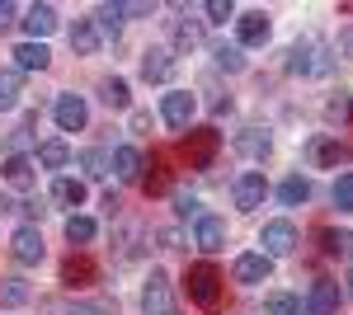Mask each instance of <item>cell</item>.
<instances>
[{"label": "cell", "instance_id": "obj_12", "mask_svg": "<svg viewBox=\"0 0 353 315\" xmlns=\"http://www.w3.org/2000/svg\"><path fill=\"white\" fill-rule=\"evenodd\" d=\"M269 278H273V259H269V254L254 250V254H241V259H236V283L259 287V283H269Z\"/></svg>", "mask_w": 353, "mask_h": 315}, {"label": "cell", "instance_id": "obj_31", "mask_svg": "<svg viewBox=\"0 0 353 315\" xmlns=\"http://www.w3.org/2000/svg\"><path fill=\"white\" fill-rule=\"evenodd\" d=\"M24 301H28L24 278H0V306H24Z\"/></svg>", "mask_w": 353, "mask_h": 315}, {"label": "cell", "instance_id": "obj_16", "mask_svg": "<svg viewBox=\"0 0 353 315\" xmlns=\"http://www.w3.org/2000/svg\"><path fill=\"white\" fill-rule=\"evenodd\" d=\"M24 28H28V43H43L48 33H57V10L52 5H28Z\"/></svg>", "mask_w": 353, "mask_h": 315}, {"label": "cell", "instance_id": "obj_15", "mask_svg": "<svg viewBox=\"0 0 353 315\" xmlns=\"http://www.w3.org/2000/svg\"><path fill=\"white\" fill-rule=\"evenodd\" d=\"M170 71H174V57H170V48H146V52H141V80L161 85V80H170Z\"/></svg>", "mask_w": 353, "mask_h": 315}, {"label": "cell", "instance_id": "obj_39", "mask_svg": "<svg viewBox=\"0 0 353 315\" xmlns=\"http://www.w3.org/2000/svg\"><path fill=\"white\" fill-rule=\"evenodd\" d=\"M81 165H85V174H104V156H99V151H85Z\"/></svg>", "mask_w": 353, "mask_h": 315}, {"label": "cell", "instance_id": "obj_36", "mask_svg": "<svg viewBox=\"0 0 353 315\" xmlns=\"http://www.w3.org/2000/svg\"><path fill=\"white\" fill-rule=\"evenodd\" d=\"M334 207L353 212V174H339V179H334Z\"/></svg>", "mask_w": 353, "mask_h": 315}, {"label": "cell", "instance_id": "obj_42", "mask_svg": "<svg viewBox=\"0 0 353 315\" xmlns=\"http://www.w3.org/2000/svg\"><path fill=\"white\" fill-rule=\"evenodd\" d=\"M344 296H353V268H349V278H344Z\"/></svg>", "mask_w": 353, "mask_h": 315}, {"label": "cell", "instance_id": "obj_24", "mask_svg": "<svg viewBox=\"0 0 353 315\" xmlns=\"http://www.w3.org/2000/svg\"><path fill=\"white\" fill-rule=\"evenodd\" d=\"M306 198H311V179H301V174H288L278 184V203H288V207H301Z\"/></svg>", "mask_w": 353, "mask_h": 315}, {"label": "cell", "instance_id": "obj_23", "mask_svg": "<svg viewBox=\"0 0 353 315\" xmlns=\"http://www.w3.org/2000/svg\"><path fill=\"white\" fill-rule=\"evenodd\" d=\"M0 174H5L10 188H33V160L28 156H10L5 165H0Z\"/></svg>", "mask_w": 353, "mask_h": 315}, {"label": "cell", "instance_id": "obj_3", "mask_svg": "<svg viewBox=\"0 0 353 315\" xmlns=\"http://www.w3.org/2000/svg\"><path fill=\"white\" fill-rule=\"evenodd\" d=\"M217 151H221L217 128H193L189 136H184V160H189V170H212Z\"/></svg>", "mask_w": 353, "mask_h": 315}, {"label": "cell", "instance_id": "obj_14", "mask_svg": "<svg viewBox=\"0 0 353 315\" xmlns=\"http://www.w3.org/2000/svg\"><path fill=\"white\" fill-rule=\"evenodd\" d=\"M339 283H330V278H321V283H311V296H306V311L311 315H334L339 311Z\"/></svg>", "mask_w": 353, "mask_h": 315}, {"label": "cell", "instance_id": "obj_17", "mask_svg": "<svg viewBox=\"0 0 353 315\" xmlns=\"http://www.w3.org/2000/svg\"><path fill=\"white\" fill-rule=\"evenodd\" d=\"M99 278V268H94V259H85V254H71V259L61 263V283L66 287H90Z\"/></svg>", "mask_w": 353, "mask_h": 315}, {"label": "cell", "instance_id": "obj_35", "mask_svg": "<svg viewBox=\"0 0 353 315\" xmlns=\"http://www.w3.org/2000/svg\"><path fill=\"white\" fill-rule=\"evenodd\" d=\"M212 57H217V66H221V71H245L241 48H226V43H217V48H212Z\"/></svg>", "mask_w": 353, "mask_h": 315}, {"label": "cell", "instance_id": "obj_26", "mask_svg": "<svg viewBox=\"0 0 353 315\" xmlns=\"http://www.w3.org/2000/svg\"><path fill=\"white\" fill-rule=\"evenodd\" d=\"M321 245H325V254H334V259H353V231H321Z\"/></svg>", "mask_w": 353, "mask_h": 315}, {"label": "cell", "instance_id": "obj_28", "mask_svg": "<svg viewBox=\"0 0 353 315\" xmlns=\"http://www.w3.org/2000/svg\"><path fill=\"white\" fill-rule=\"evenodd\" d=\"M66 160H71V146H66V141H43V146H38V165H43V170H61Z\"/></svg>", "mask_w": 353, "mask_h": 315}, {"label": "cell", "instance_id": "obj_40", "mask_svg": "<svg viewBox=\"0 0 353 315\" xmlns=\"http://www.w3.org/2000/svg\"><path fill=\"white\" fill-rule=\"evenodd\" d=\"M14 14H19V10H14L10 0H0V28H10V24H14Z\"/></svg>", "mask_w": 353, "mask_h": 315}, {"label": "cell", "instance_id": "obj_20", "mask_svg": "<svg viewBox=\"0 0 353 315\" xmlns=\"http://www.w3.org/2000/svg\"><path fill=\"white\" fill-rule=\"evenodd\" d=\"M236 151L250 156V160H264L273 151V136H269V132H259V128H245V132H236Z\"/></svg>", "mask_w": 353, "mask_h": 315}, {"label": "cell", "instance_id": "obj_43", "mask_svg": "<svg viewBox=\"0 0 353 315\" xmlns=\"http://www.w3.org/2000/svg\"><path fill=\"white\" fill-rule=\"evenodd\" d=\"M349 123H353V99H349Z\"/></svg>", "mask_w": 353, "mask_h": 315}, {"label": "cell", "instance_id": "obj_41", "mask_svg": "<svg viewBox=\"0 0 353 315\" xmlns=\"http://www.w3.org/2000/svg\"><path fill=\"white\" fill-rule=\"evenodd\" d=\"M339 57H349V61H353V28L339 33Z\"/></svg>", "mask_w": 353, "mask_h": 315}, {"label": "cell", "instance_id": "obj_37", "mask_svg": "<svg viewBox=\"0 0 353 315\" xmlns=\"http://www.w3.org/2000/svg\"><path fill=\"white\" fill-rule=\"evenodd\" d=\"M231 14H236V5H231V0H208V19H212V24H226Z\"/></svg>", "mask_w": 353, "mask_h": 315}, {"label": "cell", "instance_id": "obj_38", "mask_svg": "<svg viewBox=\"0 0 353 315\" xmlns=\"http://www.w3.org/2000/svg\"><path fill=\"white\" fill-rule=\"evenodd\" d=\"M174 212H179V216H193V221H198V216H203V203H198V198H189V193H179V198H174Z\"/></svg>", "mask_w": 353, "mask_h": 315}, {"label": "cell", "instance_id": "obj_8", "mask_svg": "<svg viewBox=\"0 0 353 315\" xmlns=\"http://www.w3.org/2000/svg\"><path fill=\"white\" fill-rule=\"evenodd\" d=\"M269 33H273V24H269L264 10H245L241 19H236V38H241V48H264Z\"/></svg>", "mask_w": 353, "mask_h": 315}, {"label": "cell", "instance_id": "obj_1", "mask_svg": "<svg viewBox=\"0 0 353 315\" xmlns=\"http://www.w3.org/2000/svg\"><path fill=\"white\" fill-rule=\"evenodd\" d=\"M330 66H334V52H330V43H321V38H301V43H292V52H288V71L292 76H330Z\"/></svg>", "mask_w": 353, "mask_h": 315}, {"label": "cell", "instance_id": "obj_30", "mask_svg": "<svg viewBox=\"0 0 353 315\" xmlns=\"http://www.w3.org/2000/svg\"><path fill=\"white\" fill-rule=\"evenodd\" d=\"M19 90H24V76L19 71H0V108L19 104Z\"/></svg>", "mask_w": 353, "mask_h": 315}, {"label": "cell", "instance_id": "obj_9", "mask_svg": "<svg viewBox=\"0 0 353 315\" xmlns=\"http://www.w3.org/2000/svg\"><path fill=\"white\" fill-rule=\"evenodd\" d=\"M52 118H57V128H61V132H81L85 123H90V108H85L81 94H57Z\"/></svg>", "mask_w": 353, "mask_h": 315}, {"label": "cell", "instance_id": "obj_29", "mask_svg": "<svg viewBox=\"0 0 353 315\" xmlns=\"http://www.w3.org/2000/svg\"><path fill=\"white\" fill-rule=\"evenodd\" d=\"M264 311L269 315H301V296H292V292H273V296H264Z\"/></svg>", "mask_w": 353, "mask_h": 315}, {"label": "cell", "instance_id": "obj_11", "mask_svg": "<svg viewBox=\"0 0 353 315\" xmlns=\"http://www.w3.org/2000/svg\"><path fill=\"white\" fill-rule=\"evenodd\" d=\"M193 245H198L203 254L226 250V221H221V216H198V221H193Z\"/></svg>", "mask_w": 353, "mask_h": 315}, {"label": "cell", "instance_id": "obj_25", "mask_svg": "<svg viewBox=\"0 0 353 315\" xmlns=\"http://www.w3.org/2000/svg\"><path fill=\"white\" fill-rule=\"evenodd\" d=\"M52 203H61V207H81L85 203V179H57L52 184Z\"/></svg>", "mask_w": 353, "mask_h": 315}, {"label": "cell", "instance_id": "obj_10", "mask_svg": "<svg viewBox=\"0 0 353 315\" xmlns=\"http://www.w3.org/2000/svg\"><path fill=\"white\" fill-rule=\"evenodd\" d=\"M193 113H198V104H193L189 90H170V94L161 99V118L170 123V128H189Z\"/></svg>", "mask_w": 353, "mask_h": 315}, {"label": "cell", "instance_id": "obj_18", "mask_svg": "<svg viewBox=\"0 0 353 315\" xmlns=\"http://www.w3.org/2000/svg\"><path fill=\"white\" fill-rule=\"evenodd\" d=\"M48 66H52L48 43H19L14 48V71H48Z\"/></svg>", "mask_w": 353, "mask_h": 315}, {"label": "cell", "instance_id": "obj_33", "mask_svg": "<svg viewBox=\"0 0 353 315\" xmlns=\"http://www.w3.org/2000/svg\"><path fill=\"white\" fill-rule=\"evenodd\" d=\"M123 14H128L123 5H99V10H94V24L104 28V33H113V38H118V28H123Z\"/></svg>", "mask_w": 353, "mask_h": 315}, {"label": "cell", "instance_id": "obj_27", "mask_svg": "<svg viewBox=\"0 0 353 315\" xmlns=\"http://www.w3.org/2000/svg\"><path fill=\"white\" fill-rule=\"evenodd\" d=\"M94 231H99V226H94L90 216H81V212H71V216H66V240H71V245H90Z\"/></svg>", "mask_w": 353, "mask_h": 315}, {"label": "cell", "instance_id": "obj_7", "mask_svg": "<svg viewBox=\"0 0 353 315\" xmlns=\"http://www.w3.org/2000/svg\"><path fill=\"white\" fill-rule=\"evenodd\" d=\"M259 254H269V259H283V254H292L297 250V226L292 221H269L264 226V236H259Z\"/></svg>", "mask_w": 353, "mask_h": 315}, {"label": "cell", "instance_id": "obj_13", "mask_svg": "<svg viewBox=\"0 0 353 315\" xmlns=\"http://www.w3.org/2000/svg\"><path fill=\"white\" fill-rule=\"evenodd\" d=\"M141 165H146V160H141V151H137V146H118V151L109 156L113 179H123V184H137V179H141Z\"/></svg>", "mask_w": 353, "mask_h": 315}, {"label": "cell", "instance_id": "obj_32", "mask_svg": "<svg viewBox=\"0 0 353 315\" xmlns=\"http://www.w3.org/2000/svg\"><path fill=\"white\" fill-rule=\"evenodd\" d=\"M99 94H104V104H109V108H128V80L109 76L104 85H99Z\"/></svg>", "mask_w": 353, "mask_h": 315}, {"label": "cell", "instance_id": "obj_21", "mask_svg": "<svg viewBox=\"0 0 353 315\" xmlns=\"http://www.w3.org/2000/svg\"><path fill=\"white\" fill-rule=\"evenodd\" d=\"M71 48L81 57H94L99 52V24H94V19H76V24H71Z\"/></svg>", "mask_w": 353, "mask_h": 315}, {"label": "cell", "instance_id": "obj_6", "mask_svg": "<svg viewBox=\"0 0 353 315\" xmlns=\"http://www.w3.org/2000/svg\"><path fill=\"white\" fill-rule=\"evenodd\" d=\"M10 254L19 263H43V254H48V245H43V231L33 226V221H24L14 236H10Z\"/></svg>", "mask_w": 353, "mask_h": 315}, {"label": "cell", "instance_id": "obj_2", "mask_svg": "<svg viewBox=\"0 0 353 315\" xmlns=\"http://www.w3.org/2000/svg\"><path fill=\"white\" fill-rule=\"evenodd\" d=\"M184 287H189V301L193 306H203V311H221V273L212 268V263H193L189 273H184Z\"/></svg>", "mask_w": 353, "mask_h": 315}, {"label": "cell", "instance_id": "obj_19", "mask_svg": "<svg viewBox=\"0 0 353 315\" xmlns=\"http://www.w3.org/2000/svg\"><path fill=\"white\" fill-rule=\"evenodd\" d=\"M306 156H311V165H344L349 160V146L344 141H330V136H316L306 146Z\"/></svg>", "mask_w": 353, "mask_h": 315}, {"label": "cell", "instance_id": "obj_34", "mask_svg": "<svg viewBox=\"0 0 353 315\" xmlns=\"http://www.w3.org/2000/svg\"><path fill=\"white\" fill-rule=\"evenodd\" d=\"M203 43V24L198 19H179L174 24V48H198Z\"/></svg>", "mask_w": 353, "mask_h": 315}, {"label": "cell", "instance_id": "obj_22", "mask_svg": "<svg viewBox=\"0 0 353 315\" xmlns=\"http://www.w3.org/2000/svg\"><path fill=\"white\" fill-rule=\"evenodd\" d=\"M146 174H141V188H146V198H161L170 193V170H165V156H151V165H141Z\"/></svg>", "mask_w": 353, "mask_h": 315}, {"label": "cell", "instance_id": "obj_5", "mask_svg": "<svg viewBox=\"0 0 353 315\" xmlns=\"http://www.w3.org/2000/svg\"><path fill=\"white\" fill-rule=\"evenodd\" d=\"M231 198H236V207H241V212L264 207V198H269V179H264L259 170H245L241 179L231 184Z\"/></svg>", "mask_w": 353, "mask_h": 315}, {"label": "cell", "instance_id": "obj_4", "mask_svg": "<svg viewBox=\"0 0 353 315\" xmlns=\"http://www.w3.org/2000/svg\"><path fill=\"white\" fill-rule=\"evenodd\" d=\"M141 311L146 315H174V292H170V278L161 268H151L146 287H141Z\"/></svg>", "mask_w": 353, "mask_h": 315}]
</instances>
